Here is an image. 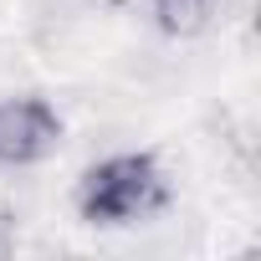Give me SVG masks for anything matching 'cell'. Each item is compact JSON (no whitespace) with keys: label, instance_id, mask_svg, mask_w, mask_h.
<instances>
[{"label":"cell","instance_id":"6da1fadb","mask_svg":"<svg viewBox=\"0 0 261 261\" xmlns=\"http://www.w3.org/2000/svg\"><path fill=\"white\" fill-rule=\"evenodd\" d=\"M159 200H164V174L149 154H113V159L92 164L82 174V185H77V210L92 225L139 220Z\"/></svg>","mask_w":261,"mask_h":261},{"label":"cell","instance_id":"3957f363","mask_svg":"<svg viewBox=\"0 0 261 261\" xmlns=\"http://www.w3.org/2000/svg\"><path fill=\"white\" fill-rule=\"evenodd\" d=\"M154 21L169 36H195L210 21V0H154Z\"/></svg>","mask_w":261,"mask_h":261},{"label":"cell","instance_id":"7a4b0ae2","mask_svg":"<svg viewBox=\"0 0 261 261\" xmlns=\"http://www.w3.org/2000/svg\"><path fill=\"white\" fill-rule=\"evenodd\" d=\"M62 144V118L41 97L0 102V164H36Z\"/></svg>","mask_w":261,"mask_h":261},{"label":"cell","instance_id":"277c9868","mask_svg":"<svg viewBox=\"0 0 261 261\" xmlns=\"http://www.w3.org/2000/svg\"><path fill=\"white\" fill-rule=\"evenodd\" d=\"M6 251H11V241H6V236H0V256H6Z\"/></svg>","mask_w":261,"mask_h":261}]
</instances>
